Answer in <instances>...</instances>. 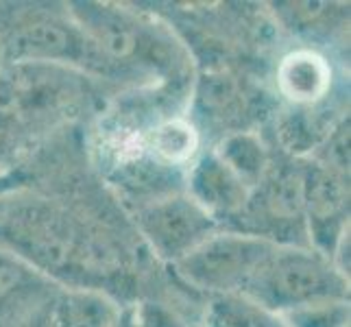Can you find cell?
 <instances>
[{
	"mask_svg": "<svg viewBox=\"0 0 351 327\" xmlns=\"http://www.w3.org/2000/svg\"><path fill=\"white\" fill-rule=\"evenodd\" d=\"M330 77V66L323 57L310 51H297L282 62L277 81L290 101L314 103L328 92Z\"/></svg>",
	"mask_w": 351,
	"mask_h": 327,
	"instance_id": "cell-3",
	"label": "cell"
},
{
	"mask_svg": "<svg viewBox=\"0 0 351 327\" xmlns=\"http://www.w3.org/2000/svg\"><path fill=\"white\" fill-rule=\"evenodd\" d=\"M68 327H107L110 325V308L103 301L79 297L66 308Z\"/></svg>",
	"mask_w": 351,
	"mask_h": 327,
	"instance_id": "cell-9",
	"label": "cell"
},
{
	"mask_svg": "<svg viewBox=\"0 0 351 327\" xmlns=\"http://www.w3.org/2000/svg\"><path fill=\"white\" fill-rule=\"evenodd\" d=\"M227 157H229V168H236L242 175H253L258 173V164H260V153L253 147L249 140H236L229 144L227 149Z\"/></svg>",
	"mask_w": 351,
	"mask_h": 327,
	"instance_id": "cell-11",
	"label": "cell"
},
{
	"mask_svg": "<svg viewBox=\"0 0 351 327\" xmlns=\"http://www.w3.org/2000/svg\"><path fill=\"white\" fill-rule=\"evenodd\" d=\"M297 327H338L341 321L332 319V312H321V310H304L295 321Z\"/></svg>",
	"mask_w": 351,
	"mask_h": 327,
	"instance_id": "cell-12",
	"label": "cell"
},
{
	"mask_svg": "<svg viewBox=\"0 0 351 327\" xmlns=\"http://www.w3.org/2000/svg\"><path fill=\"white\" fill-rule=\"evenodd\" d=\"M92 29L96 35V42L101 44V48H105V53H110L112 57H129L133 51H136V33H133L127 24H123L114 16H105L99 14L92 22Z\"/></svg>",
	"mask_w": 351,
	"mask_h": 327,
	"instance_id": "cell-7",
	"label": "cell"
},
{
	"mask_svg": "<svg viewBox=\"0 0 351 327\" xmlns=\"http://www.w3.org/2000/svg\"><path fill=\"white\" fill-rule=\"evenodd\" d=\"M197 184L203 190V197L212 203H229L234 199V192L238 190L232 175L223 171L219 164H205Z\"/></svg>",
	"mask_w": 351,
	"mask_h": 327,
	"instance_id": "cell-10",
	"label": "cell"
},
{
	"mask_svg": "<svg viewBox=\"0 0 351 327\" xmlns=\"http://www.w3.org/2000/svg\"><path fill=\"white\" fill-rule=\"evenodd\" d=\"M258 251L249 240H216L188 260V271L201 282L229 284L249 269Z\"/></svg>",
	"mask_w": 351,
	"mask_h": 327,
	"instance_id": "cell-2",
	"label": "cell"
},
{
	"mask_svg": "<svg viewBox=\"0 0 351 327\" xmlns=\"http://www.w3.org/2000/svg\"><path fill=\"white\" fill-rule=\"evenodd\" d=\"M199 136L192 125L184 120H171L164 123L153 136V147L157 155H162L166 162H186L188 157L197 151Z\"/></svg>",
	"mask_w": 351,
	"mask_h": 327,
	"instance_id": "cell-6",
	"label": "cell"
},
{
	"mask_svg": "<svg viewBox=\"0 0 351 327\" xmlns=\"http://www.w3.org/2000/svg\"><path fill=\"white\" fill-rule=\"evenodd\" d=\"M20 282H22V273L16 269V266L0 260V299L7 297L9 293H14V290L20 286Z\"/></svg>",
	"mask_w": 351,
	"mask_h": 327,
	"instance_id": "cell-13",
	"label": "cell"
},
{
	"mask_svg": "<svg viewBox=\"0 0 351 327\" xmlns=\"http://www.w3.org/2000/svg\"><path fill=\"white\" fill-rule=\"evenodd\" d=\"M308 201L314 212L321 216H332L345 203V188L336 177L330 173H317L310 179L308 186Z\"/></svg>",
	"mask_w": 351,
	"mask_h": 327,
	"instance_id": "cell-8",
	"label": "cell"
},
{
	"mask_svg": "<svg viewBox=\"0 0 351 327\" xmlns=\"http://www.w3.org/2000/svg\"><path fill=\"white\" fill-rule=\"evenodd\" d=\"M75 40L68 31L51 22H33L16 33L11 51L20 59H55L68 57Z\"/></svg>",
	"mask_w": 351,
	"mask_h": 327,
	"instance_id": "cell-5",
	"label": "cell"
},
{
	"mask_svg": "<svg viewBox=\"0 0 351 327\" xmlns=\"http://www.w3.org/2000/svg\"><path fill=\"white\" fill-rule=\"evenodd\" d=\"M266 284L277 301L304 304V301L328 293L332 277L319 262L304 256H290L277 260V264L269 271Z\"/></svg>",
	"mask_w": 351,
	"mask_h": 327,
	"instance_id": "cell-1",
	"label": "cell"
},
{
	"mask_svg": "<svg viewBox=\"0 0 351 327\" xmlns=\"http://www.w3.org/2000/svg\"><path fill=\"white\" fill-rule=\"evenodd\" d=\"M151 225L153 238L160 242V247L166 251H179L181 247H188L208 227V221L192 205L173 203L155 212Z\"/></svg>",
	"mask_w": 351,
	"mask_h": 327,
	"instance_id": "cell-4",
	"label": "cell"
}]
</instances>
